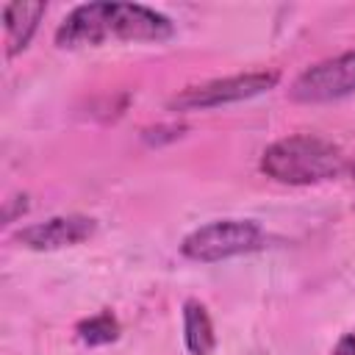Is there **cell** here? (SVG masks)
I'll return each mask as SVG.
<instances>
[{"label": "cell", "mask_w": 355, "mask_h": 355, "mask_svg": "<svg viewBox=\"0 0 355 355\" xmlns=\"http://www.w3.org/2000/svg\"><path fill=\"white\" fill-rule=\"evenodd\" d=\"M175 25L166 14L139 3L75 6L55 31L58 47H100L105 42H166Z\"/></svg>", "instance_id": "6da1fadb"}, {"label": "cell", "mask_w": 355, "mask_h": 355, "mask_svg": "<svg viewBox=\"0 0 355 355\" xmlns=\"http://www.w3.org/2000/svg\"><path fill=\"white\" fill-rule=\"evenodd\" d=\"M261 172L277 183L311 186L330 178H338L347 169V155L338 144L319 136H286L272 141L261 155Z\"/></svg>", "instance_id": "7a4b0ae2"}, {"label": "cell", "mask_w": 355, "mask_h": 355, "mask_svg": "<svg viewBox=\"0 0 355 355\" xmlns=\"http://www.w3.org/2000/svg\"><path fill=\"white\" fill-rule=\"evenodd\" d=\"M266 244V233L255 219H214L183 236L180 252L197 263H216L255 252Z\"/></svg>", "instance_id": "3957f363"}, {"label": "cell", "mask_w": 355, "mask_h": 355, "mask_svg": "<svg viewBox=\"0 0 355 355\" xmlns=\"http://www.w3.org/2000/svg\"><path fill=\"white\" fill-rule=\"evenodd\" d=\"M277 72H244V75H230V78H216L200 86H189L180 94L172 97V108L178 111H205V108H219V105H230V103H241V100H252L269 89L277 86Z\"/></svg>", "instance_id": "277c9868"}, {"label": "cell", "mask_w": 355, "mask_h": 355, "mask_svg": "<svg viewBox=\"0 0 355 355\" xmlns=\"http://www.w3.org/2000/svg\"><path fill=\"white\" fill-rule=\"evenodd\" d=\"M355 92V50L324 58L300 72L288 89L294 103H330Z\"/></svg>", "instance_id": "5b68a950"}, {"label": "cell", "mask_w": 355, "mask_h": 355, "mask_svg": "<svg viewBox=\"0 0 355 355\" xmlns=\"http://www.w3.org/2000/svg\"><path fill=\"white\" fill-rule=\"evenodd\" d=\"M94 219L83 214H67V216H50L44 222L28 225L17 233V241L28 250H64L75 247L94 233Z\"/></svg>", "instance_id": "8992f818"}, {"label": "cell", "mask_w": 355, "mask_h": 355, "mask_svg": "<svg viewBox=\"0 0 355 355\" xmlns=\"http://www.w3.org/2000/svg\"><path fill=\"white\" fill-rule=\"evenodd\" d=\"M47 3H6L3 6V25H6V55L14 58L28 47L33 39L39 19L44 17Z\"/></svg>", "instance_id": "52a82bcc"}, {"label": "cell", "mask_w": 355, "mask_h": 355, "mask_svg": "<svg viewBox=\"0 0 355 355\" xmlns=\"http://www.w3.org/2000/svg\"><path fill=\"white\" fill-rule=\"evenodd\" d=\"M183 344L189 355H211L216 347L214 322L208 316V308L200 300L183 302Z\"/></svg>", "instance_id": "ba28073f"}, {"label": "cell", "mask_w": 355, "mask_h": 355, "mask_svg": "<svg viewBox=\"0 0 355 355\" xmlns=\"http://www.w3.org/2000/svg\"><path fill=\"white\" fill-rule=\"evenodd\" d=\"M119 336V322L111 311H103L97 316H89L78 324V338L89 347H103V344H111L116 341Z\"/></svg>", "instance_id": "9c48e42d"}, {"label": "cell", "mask_w": 355, "mask_h": 355, "mask_svg": "<svg viewBox=\"0 0 355 355\" xmlns=\"http://www.w3.org/2000/svg\"><path fill=\"white\" fill-rule=\"evenodd\" d=\"M330 355H355V333H344L330 349Z\"/></svg>", "instance_id": "30bf717a"}, {"label": "cell", "mask_w": 355, "mask_h": 355, "mask_svg": "<svg viewBox=\"0 0 355 355\" xmlns=\"http://www.w3.org/2000/svg\"><path fill=\"white\" fill-rule=\"evenodd\" d=\"M352 172H355V164H352Z\"/></svg>", "instance_id": "8fae6325"}]
</instances>
